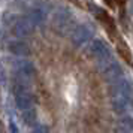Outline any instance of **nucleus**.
<instances>
[{"label":"nucleus","instance_id":"1","mask_svg":"<svg viewBox=\"0 0 133 133\" xmlns=\"http://www.w3.org/2000/svg\"><path fill=\"white\" fill-rule=\"evenodd\" d=\"M132 84L129 79L120 78L118 81L112 82L111 87V105L117 114L124 112L129 106L130 97H132Z\"/></svg>","mask_w":133,"mask_h":133},{"label":"nucleus","instance_id":"2","mask_svg":"<svg viewBox=\"0 0 133 133\" xmlns=\"http://www.w3.org/2000/svg\"><path fill=\"white\" fill-rule=\"evenodd\" d=\"M52 27L57 33L60 35H66L69 31H72L73 29V15L70 14L69 9L66 8H60L57 9L52 15Z\"/></svg>","mask_w":133,"mask_h":133},{"label":"nucleus","instance_id":"3","mask_svg":"<svg viewBox=\"0 0 133 133\" xmlns=\"http://www.w3.org/2000/svg\"><path fill=\"white\" fill-rule=\"evenodd\" d=\"M93 36V30H91L88 25L85 24H79L76 25L72 31H70V42H72L73 46H82L84 43H87Z\"/></svg>","mask_w":133,"mask_h":133},{"label":"nucleus","instance_id":"4","mask_svg":"<svg viewBox=\"0 0 133 133\" xmlns=\"http://www.w3.org/2000/svg\"><path fill=\"white\" fill-rule=\"evenodd\" d=\"M35 30V24L31 23L27 17H23V18H18L12 25V33L17 37H27L30 36Z\"/></svg>","mask_w":133,"mask_h":133},{"label":"nucleus","instance_id":"5","mask_svg":"<svg viewBox=\"0 0 133 133\" xmlns=\"http://www.w3.org/2000/svg\"><path fill=\"white\" fill-rule=\"evenodd\" d=\"M90 52L91 55L97 58V60H102V61H108V60H112V57H111V51H109L108 45L100 41V39H96V41H93L90 45Z\"/></svg>","mask_w":133,"mask_h":133},{"label":"nucleus","instance_id":"6","mask_svg":"<svg viewBox=\"0 0 133 133\" xmlns=\"http://www.w3.org/2000/svg\"><path fill=\"white\" fill-rule=\"evenodd\" d=\"M102 75L108 82H115V81H118L123 76V70H121L120 64L117 61L108 60L106 64L102 67Z\"/></svg>","mask_w":133,"mask_h":133},{"label":"nucleus","instance_id":"7","mask_svg":"<svg viewBox=\"0 0 133 133\" xmlns=\"http://www.w3.org/2000/svg\"><path fill=\"white\" fill-rule=\"evenodd\" d=\"M33 102H35V99H33V96H31V93H29V91H19V93H17V96H15L17 108L21 109V111L31 109Z\"/></svg>","mask_w":133,"mask_h":133},{"label":"nucleus","instance_id":"8","mask_svg":"<svg viewBox=\"0 0 133 133\" xmlns=\"http://www.w3.org/2000/svg\"><path fill=\"white\" fill-rule=\"evenodd\" d=\"M9 51L12 52L14 55H21V57H25V55H30V48L25 42H11L9 43Z\"/></svg>","mask_w":133,"mask_h":133},{"label":"nucleus","instance_id":"9","mask_svg":"<svg viewBox=\"0 0 133 133\" xmlns=\"http://www.w3.org/2000/svg\"><path fill=\"white\" fill-rule=\"evenodd\" d=\"M27 18L30 19L31 23L35 24V27L39 24H42L43 21H45V12H43L42 9H39V8H35V9H31L29 15H27Z\"/></svg>","mask_w":133,"mask_h":133},{"label":"nucleus","instance_id":"10","mask_svg":"<svg viewBox=\"0 0 133 133\" xmlns=\"http://www.w3.org/2000/svg\"><path fill=\"white\" fill-rule=\"evenodd\" d=\"M117 49H118V52H120L121 58H124L127 63H130V61H132V52H130V48L127 46V43L124 42V41L118 42V45H117Z\"/></svg>","mask_w":133,"mask_h":133},{"label":"nucleus","instance_id":"11","mask_svg":"<svg viewBox=\"0 0 133 133\" xmlns=\"http://www.w3.org/2000/svg\"><path fill=\"white\" fill-rule=\"evenodd\" d=\"M23 121H24V124L27 126H33L35 123H36V112H35V109H25L23 111Z\"/></svg>","mask_w":133,"mask_h":133},{"label":"nucleus","instance_id":"12","mask_svg":"<svg viewBox=\"0 0 133 133\" xmlns=\"http://www.w3.org/2000/svg\"><path fill=\"white\" fill-rule=\"evenodd\" d=\"M31 133H48V130H46V127H43V126H37L33 129Z\"/></svg>","mask_w":133,"mask_h":133},{"label":"nucleus","instance_id":"13","mask_svg":"<svg viewBox=\"0 0 133 133\" xmlns=\"http://www.w3.org/2000/svg\"><path fill=\"white\" fill-rule=\"evenodd\" d=\"M9 129H11V133H19L18 132V127L15 126L14 123H11V124H9Z\"/></svg>","mask_w":133,"mask_h":133},{"label":"nucleus","instance_id":"14","mask_svg":"<svg viewBox=\"0 0 133 133\" xmlns=\"http://www.w3.org/2000/svg\"><path fill=\"white\" fill-rule=\"evenodd\" d=\"M115 133H132V132H130L129 129H117Z\"/></svg>","mask_w":133,"mask_h":133},{"label":"nucleus","instance_id":"15","mask_svg":"<svg viewBox=\"0 0 133 133\" xmlns=\"http://www.w3.org/2000/svg\"><path fill=\"white\" fill-rule=\"evenodd\" d=\"M105 2L108 3L109 6H114V5H115V0H105Z\"/></svg>","mask_w":133,"mask_h":133},{"label":"nucleus","instance_id":"16","mask_svg":"<svg viewBox=\"0 0 133 133\" xmlns=\"http://www.w3.org/2000/svg\"><path fill=\"white\" fill-rule=\"evenodd\" d=\"M0 133H3V126H2V123H0Z\"/></svg>","mask_w":133,"mask_h":133}]
</instances>
